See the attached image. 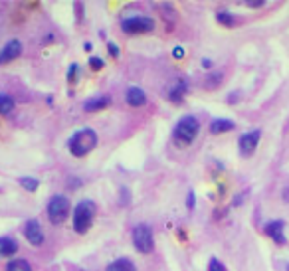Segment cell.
I'll use <instances>...</instances> for the list:
<instances>
[{"label": "cell", "instance_id": "cell-13", "mask_svg": "<svg viewBox=\"0 0 289 271\" xmlns=\"http://www.w3.org/2000/svg\"><path fill=\"white\" fill-rule=\"evenodd\" d=\"M186 91H188L186 81H184V79H175L173 85L169 87V99H171L173 103H182Z\"/></svg>", "mask_w": 289, "mask_h": 271}, {"label": "cell", "instance_id": "cell-11", "mask_svg": "<svg viewBox=\"0 0 289 271\" xmlns=\"http://www.w3.org/2000/svg\"><path fill=\"white\" fill-rule=\"evenodd\" d=\"M125 101L131 105V107H143L147 103V93H144L141 87L133 85V87H127L125 91Z\"/></svg>", "mask_w": 289, "mask_h": 271}, {"label": "cell", "instance_id": "cell-25", "mask_svg": "<svg viewBox=\"0 0 289 271\" xmlns=\"http://www.w3.org/2000/svg\"><path fill=\"white\" fill-rule=\"evenodd\" d=\"M107 50H109V54H111L113 58H119V48H117V44L109 42V44H107Z\"/></svg>", "mask_w": 289, "mask_h": 271}, {"label": "cell", "instance_id": "cell-28", "mask_svg": "<svg viewBox=\"0 0 289 271\" xmlns=\"http://www.w3.org/2000/svg\"><path fill=\"white\" fill-rule=\"evenodd\" d=\"M188 208H194V194L188 192Z\"/></svg>", "mask_w": 289, "mask_h": 271}, {"label": "cell", "instance_id": "cell-18", "mask_svg": "<svg viewBox=\"0 0 289 271\" xmlns=\"http://www.w3.org/2000/svg\"><path fill=\"white\" fill-rule=\"evenodd\" d=\"M222 81H224V71L216 69V71H212V73L206 75L204 87H206V89H218V87L222 85Z\"/></svg>", "mask_w": 289, "mask_h": 271}, {"label": "cell", "instance_id": "cell-15", "mask_svg": "<svg viewBox=\"0 0 289 271\" xmlns=\"http://www.w3.org/2000/svg\"><path fill=\"white\" fill-rule=\"evenodd\" d=\"M105 271H137V265L129 257H117L105 267Z\"/></svg>", "mask_w": 289, "mask_h": 271}, {"label": "cell", "instance_id": "cell-14", "mask_svg": "<svg viewBox=\"0 0 289 271\" xmlns=\"http://www.w3.org/2000/svg\"><path fill=\"white\" fill-rule=\"evenodd\" d=\"M18 249H20L18 239H14L10 236H2V237H0V257H12Z\"/></svg>", "mask_w": 289, "mask_h": 271}, {"label": "cell", "instance_id": "cell-17", "mask_svg": "<svg viewBox=\"0 0 289 271\" xmlns=\"http://www.w3.org/2000/svg\"><path fill=\"white\" fill-rule=\"evenodd\" d=\"M216 20H218V24H222L224 28H234V26L240 22V18L234 16V14L228 12V10H220V12H216Z\"/></svg>", "mask_w": 289, "mask_h": 271}, {"label": "cell", "instance_id": "cell-20", "mask_svg": "<svg viewBox=\"0 0 289 271\" xmlns=\"http://www.w3.org/2000/svg\"><path fill=\"white\" fill-rule=\"evenodd\" d=\"M6 271H32V265L26 259H12L8 261Z\"/></svg>", "mask_w": 289, "mask_h": 271}, {"label": "cell", "instance_id": "cell-23", "mask_svg": "<svg viewBox=\"0 0 289 271\" xmlns=\"http://www.w3.org/2000/svg\"><path fill=\"white\" fill-rule=\"evenodd\" d=\"M208 271H226V267H224V263H222L220 259L212 257V259L208 261Z\"/></svg>", "mask_w": 289, "mask_h": 271}, {"label": "cell", "instance_id": "cell-6", "mask_svg": "<svg viewBox=\"0 0 289 271\" xmlns=\"http://www.w3.org/2000/svg\"><path fill=\"white\" fill-rule=\"evenodd\" d=\"M46 212H48L50 222H52L54 226H60V224L66 222V218H68V214H70V200H68L64 194H54V196L50 198V202H48Z\"/></svg>", "mask_w": 289, "mask_h": 271}, {"label": "cell", "instance_id": "cell-26", "mask_svg": "<svg viewBox=\"0 0 289 271\" xmlns=\"http://www.w3.org/2000/svg\"><path fill=\"white\" fill-rule=\"evenodd\" d=\"M173 56H175V58H182V56H184V50H182V48H175V50H173Z\"/></svg>", "mask_w": 289, "mask_h": 271}, {"label": "cell", "instance_id": "cell-21", "mask_svg": "<svg viewBox=\"0 0 289 271\" xmlns=\"http://www.w3.org/2000/svg\"><path fill=\"white\" fill-rule=\"evenodd\" d=\"M18 184H20L24 190H28V192H36L38 186H40V182H38L36 178H30V176H22V178H18Z\"/></svg>", "mask_w": 289, "mask_h": 271}, {"label": "cell", "instance_id": "cell-5", "mask_svg": "<svg viewBox=\"0 0 289 271\" xmlns=\"http://www.w3.org/2000/svg\"><path fill=\"white\" fill-rule=\"evenodd\" d=\"M157 28V22L151 16H131L125 18L121 22V30L129 36H137V34H149Z\"/></svg>", "mask_w": 289, "mask_h": 271}, {"label": "cell", "instance_id": "cell-8", "mask_svg": "<svg viewBox=\"0 0 289 271\" xmlns=\"http://www.w3.org/2000/svg\"><path fill=\"white\" fill-rule=\"evenodd\" d=\"M24 236H26L28 243H30V245H36V247L42 245L44 239H46L44 230H42V226H40L38 220H28V222H26V226H24Z\"/></svg>", "mask_w": 289, "mask_h": 271}, {"label": "cell", "instance_id": "cell-2", "mask_svg": "<svg viewBox=\"0 0 289 271\" xmlns=\"http://www.w3.org/2000/svg\"><path fill=\"white\" fill-rule=\"evenodd\" d=\"M200 133V121L194 117V115H184L179 119L175 131H173V137H175V143L181 145V147H188L196 141Z\"/></svg>", "mask_w": 289, "mask_h": 271}, {"label": "cell", "instance_id": "cell-9", "mask_svg": "<svg viewBox=\"0 0 289 271\" xmlns=\"http://www.w3.org/2000/svg\"><path fill=\"white\" fill-rule=\"evenodd\" d=\"M283 228H285V222H283V220H271V222H267V224H265L263 232H265V236H269L275 243L283 245V243H285V234H283Z\"/></svg>", "mask_w": 289, "mask_h": 271}, {"label": "cell", "instance_id": "cell-10", "mask_svg": "<svg viewBox=\"0 0 289 271\" xmlns=\"http://www.w3.org/2000/svg\"><path fill=\"white\" fill-rule=\"evenodd\" d=\"M22 54V42L20 40H10L8 44H4V48L0 50V64H8L12 60H16Z\"/></svg>", "mask_w": 289, "mask_h": 271}, {"label": "cell", "instance_id": "cell-19", "mask_svg": "<svg viewBox=\"0 0 289 271\" xmlns=\"http://www.w3.org/2000/svg\"><path fill=\"white\" fill-rule=\"evenodd\" d=\"M14 107H16V103H14V99L8 93H0V115L12 113Z\"/></svg>", "mask_w": 289, "mask_h": 271}, {"label": "cell", "instance_id": "cell-12", "mask_svg": "<svg viewBox=\"0 0 289 271\" xmlns=\"http://www.w3.org/2000/svg\"><path fill=\"white\" fill-rule=\"evenodd\" d=\"M109 105H111L109 95H97V97H91V99H87L83 103V111L85 113H97V111H101V109H105Z\"/></svg>", "mask_w": 289, "mask_h": 271}, {"label": "cell", "instance_id": "cell-4", "mask_svg": "<svg viewBox=\"0 0 289 271\" xmlns=\"http://www.w3.org/2000/svg\"><path fill=\"white\" fill-rule=\"evenodd\" d=\"M131 237H133V245L137 251L141 253H151L155 249V236H153V230L149 224H137L131 232Z\"/></svg>", "mask_w": 289, "mask_h": 271}, {"label": "cell", "instance_id": "cell-1", "mask_svg": "<svg viewBox=\"0 0 289 271\" xmlns=\"http://www.w3.org/2000/svg\"><path fill=\"white\" fill-rule=\"evenodd\" d=\"M97 147V133L93 129H79L68 139V149L73 157H85Z\"/></svg>", "mask_w": 289, "mask_h": 271}, {"label": "cell", "instance_id": "cell-3", "mask_svg": "<svg viewBox=\"0 0 289 271\" xmlns=\"http://www.w3.org/2000/svg\"><path fill=\"white\" fill-rule=\"evenodd\" d=\"M97 214V206L93 200H81L77 202V206L73 208V230L77 234H85L91 224H93V218Z\"/></svg>", "mask_w": 289, "mask_h": 271}, {"label": "cell", "instance_id": "cell-22", "mask_svg": "<svg viewBox=\"0 0 289 271\" xmlns=\"http://www.w3.org/2000/svg\"><path fill=\"white\" fill-rule=\"evenodd\" d=\"M79 77V64H72L70 69H68V81L70 83H75Z\"/></svg>", "mask_w": 289, "mask_h": 271}, {"label": "cell", "instance_id": "cell-24", "mask_svg": "<svg viewBox=\"0 0 289 271\" xmlns=\"http://www.w3.org/2000/svg\"><path fill=\"white\" fill-rule=\"evenodd\" d=\"M89 68H91L93 71H99V69L103 68V60H101V58H95V56L89 58Z\"/></svg>", "mask_w": 289, "mask_h": 271}, {"label": "cell", "instance_id": "cell-27", "mask_svg": "<svg viewBox=\"0 0 289 271\" xmlns=\"http://www.w3.org/2000/svg\"><path fill=\"white\" fill-rule=\"evenodd\" d=\"M250 8H259V6H263V0H257V2H246Z\"/></svg>", "mask_w": 289, "mask_h": 271}, {"label": "cell", "instance_id": "cell-7", "mask_svg": "<svg viewBox=\"0 0 289 271\" xmlns=\"http://www.w3.org/2000/svg\"><path fill=\"white\" fill-rule=\"evenodd\" d=\"M259 139H261V131H259V129H253V131L244 133L242 137H240V141H238V151H240V155L246 157V159L252 157V155L255 153L257 145H259Z\"/></svg>", "mask_w": 289, "mask_h": 271}, {"label": "cell", "instance_id": "cell-16", "mask_svg": "<svg viewBox=\"0 0 289 271\" xmlns=\"http://www.w3.org/2000/svg\"><path fill=\"white\" fill-rule=\"evenodd\" d=\"M236 129V123L232 119H214L210 123V133L212 135H222V133H230Z\"/></svg>", "mask_w": 289, "mask_h": 271}]
</instances>
